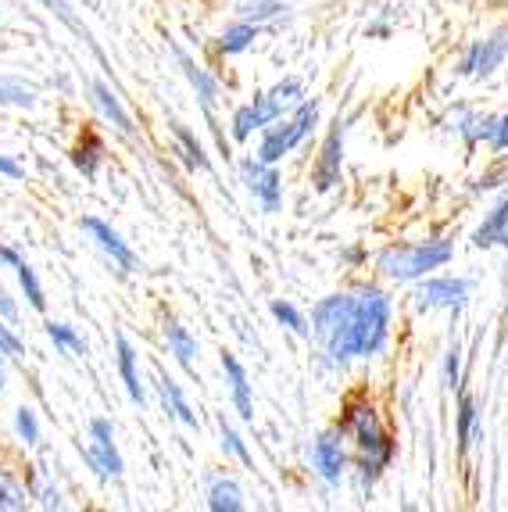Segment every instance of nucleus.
Segmentation results:
<instances>
[{
  "mask_svg": "<svg viewBox=\"0 0 508 512\" xmlns=\"http://www.w3.org/2000/svg\"><path fill=\"white\" fill-rule=\"evenodd\" d=\"M508 61V47H505V36L501 29L494 36H483V40H473L458 61V76L462 79H487L501 69Z\"/></svg>",
  "mask_w": 508,
  "mask_h": 512,
  "instance_id": "f8f14e48",
  "label": "nucleus"
},
{
  "mask_svg": "<svg viewBox=\"0 0 508 512\" xmlns=\"http://www.w3.org/2000/svg\"><path fill=\"white\" fill-rule=\"evenodd\" d=\"M319 119H322L319 97H305V101L297 104L290 115H283V119H276L272 126H265L262 133H258V147H254V154L269 165L287 162L290 154H294L297 147L305 144V140L315 133Z\"/></svg>",
  "mask_w": 508,
  "mask_h": 512,
  "instance_id": "39448f33",
  "label": "nucleus"
},
{
  "mask_svg": "<svg viewBox=\"0 0 508 512\" xmlns=\"http://www.w3.org/2000/svg\"><path fill=\"white\" fill-rule=\"evenodd\" d=\"M394 333V298L380 283H358L333 291L312 305L308 337L319 344V355L333 366L380 359Z\"/></svg>",
  "mask_w": 508,
  "mask_h": 512,
  "instance_id": "f257e3e1",
  "label": "nucleus"
},
{
  "mask_svg": "<svg viewBox=\"0 0 508 512\" xmlns=\"http://www.w3.org/2000/svg\"><path fill=\"white\" fill-rule=\"evenodd\" d=\"M79 230L86 233V237L94 240V248L101 251L104 258L111 262V269H119L122 276H129V273H136V251L129 248V240L122 237L111 222H104V219H97V215H86L83 222H79Z\"/></svg>",
  "mask_w": 508,
  "mask_h": 512,
  "instance_id": "9b49d317",
  "label": "nucleus"
},
{
  "mask_svg": "<svg viewBox=\"0 0 508 512\" xmlns=\"http://www.w3.org/2000/svg\"><path fill=\"white\" fill-rule=\"evenodd\" d=\"M219 444H222V452H226L229 459H237L240 466L254 470V455H251V448H247L244 434H240V430L226 419V412H219Z\"/></svg>",
  "mask_w": 508,
  "mask_h": 512,
  "instance_id": "bb28decb",
  "label": "nucleus"
},
{
  "mask_svg": "<svg viewBox=\"0 0 508 512\" xmlns=\"http://www.w3.org/2000/svg\"><path fill=\"white\" fill-rule=\"evenodd\" d=\"M444 129H448V133H455V137L462 140V144H466L469 151H476V147L487 144V137H491L494 115H483V111L466 108V104H458L455 111H448V119H444Z\"/></svg>",
  "mask_w": 508,
  "mask_h": 512,
  "instance_id": "f3484780",
  "label": "nucleus"
},
{
  "mask_svg": "<svg viewBox=\"0 0 508 512\" xmlns=\"http://www.w3.org/2000/svg\"><path fill=\"white\" fill-rule=\"evenodd\" d=\"M480 441H483L480 402H476V394H469L466 387H462V391H458V402H455V448H458V455H469Z\"/></svg>",
  "mask_w": 508,
  "mask_h": 512,
  "instance_id": "2eb2a0df",
  "label": "nucleus"
},
{
  "mask_svg": "<svg viewBox=\"0 0 508 512\" xmlns=\"http://www.w3.org/2000/svg\"><path fill=\"white\" fill-rule=\"evenodd\" d=\"M0 176H8V180H22V176H26V169H22L11 154H0Z\"/></svg>",
  "mask_w": 508,
  "mask_h": 512,
  "instance_id": "58836bf2",
  "label": "nucleus"
},
{
  "mask_svg": "<svg viewBox=\"0 0 508 512\" xmlns=\"http://www.w3.org/2000/svg\"><path fill=\"white\" fill-rule=\"evenodd\" d=\"M86 8H97V0H86Z\"/></svg>",
  "mask_w": 508,
  "mask_h": 512,
  "instance_id": "a18cd8bd",
  "label": "nucleus"
},
{
  "mask_svg": "<svg viewBox=\"0 0 508 512\" xmlns=\"http://www.w3.org/2000/svg\"><path fill=\"white\" fill-rule=\"evenodd\" d=\"M0 104H11V108H36V90L18 79H0Z\"/></svg>",
  "mask_w": 508,
  "mask_h": 512,
  "instance_id": "72a5a7b5",
  "label": "nucleus"
},
{
  "mask_svg": "<svg viewBox=\"0 0 508 512\" xmlns=\"http://www.w3.org/2000/svg\"><path fill=\"white\" fill-rule=\"evenodd\" d=\"M233 15L262 29H280L294 18V8L287 0H233Z\"/></svg>",
  "mask_w": 508,
  "mask_h": 512,
  "instance_id": "412c9836",
  "label": "nucleus"
},
{
  "mask_svg": "<svg viewBox=\"0 0 508 512\" xmlns=\"http://www.w3.org/2000/svg\"><path fill=\"white\" fill-rule=\"evenodd\" d=\"M204 505L212 512H244V491L240 484L229 473H212V477L204 480Z\"/></svg>",
  "mask_w": 508,
  "mask_h": 512,
  "instance_id": "393cba45",
  "label": "nucleus"
},
{
  "mask_svg": "<svg viewBox=\"0 0 508 512\" xmlns=\"http://www.w3.org/2000/svg\"><path fill=\"white\" fill-rule=\"evenodd\" d=\"M305 97H308L305 83L297 76H283L280 83H272L269 90L254 94L251 101L240 104V108L233 111V119H229V137H233V144H247L254 133H262L265 126H272L276 119L290 115Z\"/></svg>",
  "mask_w": 508,
  "mask_h": 512,
  "instance_id": "20e7f679",
  "label": "nucleus"
},
{
  "mask_svg": "<svg viewBox=\"0 0 508 512\" xmlns=\"http://www.w3.org/2000/svg\"><path fill=\"white\" fill-rule=\"evenodd\" d=\"M308 462H312V473L326 487H340L351 477V441L344 430L330 427L315 434L312 448H308Z\"/></svg>",
  "mask_w": 508,
  "mask_h": 512,
  "instance_id": "0eeeda50",
  "label": "nucleus"
},
{
  "mask_svg": "<svg viewBox=\"0 0 508 512\" xmlns=\"http://www.w3.org/2000/svg\"><path fill=\"white\" fill-rule=\"evenodd\" d=\"M40 4H43V8H47V11H51L54 18H58L61 26L72 29V33L79 36V40H86V43H90V47H94V40H90V29L83 26V18L76 15V8H72L68 0H40ZM94 51H97V47H94ZM97 58H101V51H97Z\"/></svg>",
  "mask_w": 508,
  "mask_h": 512,
  "instance_id": "7c9ffc66",
  "label": "nucleus"
},
{
  "mask_svg": "<svg viewBox=\"0 0 508 512\" xmlns=\"http://www.w3.org/2000/svg\"><path fill=\"white\" fill-rule=\"evenodd\" d=\"M11 427H15L18 441L26 444V448H36L40 444V416H36V409H29V405H18L15 416H11Z\"/></svg>",
  "mask_w": 508,
  "mask_h": 512,
  "instance_id": "473e14b6",
  "label": "nucleus"
},
{
  "mask_svg": "<svg viewBox=\"0 0 508 512\" xmlns=\"http://www.w3.org/2000/svg\"><path fill=\"white\" fill-rule=\"evenodd\" d=\"M473 298V280L469 276H444L430 273L423 280H415L412 305L415 312H437V308H448V312H462Z\"/></svg>",
  "mask_w": 508,
  "mask_h": 512,
  "instance_id": "1a4fd4ad",
  "label": "nucleus"
},
{
  "mask_svg": "<svg viewBox=\"0 0 508 512\" xmlns=\"http://www.w3.org/2000/svg\"><path fill=\"white\" fill-rule=\"evenodd\" d=\"M508 230V187L501 190V197L494 201L487 212H483L480 226L473 230V237H469V244H473L476 251H491V248H501V237H505Z\"/></svg>",
  "mask_w": 508,
  "mask_h": 512,
  "instance_id": "4be33fe9",
  "label": "nucleus"
},
{
  "mask_svg": "<svg viewBox=\"0 0 508 512\" xmlns=\"http://www.w3.org/2000/svg\"><path fill=\"white\" fill-rule=\"evenodd\" d=\"M262 36V26H254L247 18H233L219 36H215V54L219 58H237V54H247Z\"/></svg>",
  "mask_w": 508,
  "mask_h": 512,
  "instance_id": "a878e982",
  "label": "nucleus"
},
{
  "mask_svg": "<svg viewBox=\"0 0 508 512\" xmlns=\"http://www.w3.org/2000/svg\"><path fill=\"white\" fill-rule=\"evenodd\" d=\"M337 430H344L351 441V477L362 495H373V487L383 480V473L394 466L398 459V441L387 430L380 416V405L365 394H351L340 405V416L333 423Z\"/></svg>",
  "mask_w": 508,
  "mask_h": 512,
  "instance_id": "f03ea898",
  "label": "nucleus"
},
{
  "mask_svg": "<svg viewBox=\"0 0 508 512\" xmlns=\"http://www.w3.org/2000/svg\"><path fill=\"white\" fill-rule=\"evenodd\" d=\"M90 101H94V108L101 111V119L108 122L115 133H119L122 140H136V126H133V115L126 111V104H122V97L111 90L104 79H94L90 83Z\"/></svg>",
  "mask_w": 508,
  "mask_h": 512,
  "instance_id": "a211bd4d",
  "label": "nucleus"
},
{
  "mask_svg": "<svg viewBox=\"0 0 508 512\" xmlns=\"http://www.w3.org/2000/svg\"><path fill=\"white\" fill-rule=\"evenodd\" d=\"M154 394H158V402H161V412L165 416H172L179 423V427H187V430H197L201 427V419H197L194 405L187 402V391H183V384H179L176 376L169 373H154Z\"/></svg>",
  "mask_w": 508,
  "mask_h": 512,
  "instance_id": "4468645a",
  "label": "nucleus"
},
{
  "mask_svg": "<svg viewBox=\"0 0 508 512\" xmlns=\"http://www.w3.org/2000/svg\"><path fill=\"white\" fill-rule=\"evenodd\" d=\"M501 248H505V255H508V230H505V237H501ZM505 291H508V262H505Z\"/></svg>",
  "mask_w": 508,
  "mask_h": 512,
  "instance_id": "79ce46f5",
  "label": "nucleus"
},
{
  "mask_svg": "<svg viewBox=\"0 0 508 512\" xmlns=\"http://www.w3.org/2000/svg\"><path fill=\"white\" fill-rule=\"evenodd\" d=\"M219 366H222V376H226L229 402H233V409H237L240 423H254V387H251V376H247L244 362H240L237 355L222 351Z\"/></svg>",
  "mask_w": 508,
  "mask_h": 512,
  "instance_id": "dca6fc26",
  "label": "nucleus"
},
{
  "mask_svg": "<svg viewBox=\"0 0 508 512\" xmlns=\"http://www.w3.org/2000/svg\"><path fill=\"white\" fill-rule=\"evenodd\" d=\"M169 133H172V147H176L179 162L187 165L190 172H204V176H212V154L204 151L201 137H197L194 129L183 126L179 119H169Z\"/></svg>",
  "mask_w": 508,
  "mask_h": 512,
  "instance_id": "aec40b11",
  "label": "nucleus"
},
{
  "mask_svg": "<svg viewBox=\"0 0 508 512\" xmlns=\"http://www.w3.org/2000/svg\"><path fill=\"white\" fill-rule=\"evenodd\" d=\"M15 276H18V291H22L26 305L33 308V312H47V294H43V283H40V276H36L33 265L22 262L15 269Z\"/></svg>",
  "mask_w": 508,
  "mask_h": 512,
  "instance_id": "c85d7f7f",
  "label": "nucleus"
},
{
  "mask_svg": "<svg viewBox=\"0 0 508 512\" xmlns=\"http://www.w3.org/2000/svg\"><path fill=\"white\" fill-rule=\"evenodd\" d=\"M172 54H176V65H179V72L187 76L190 90L197 94V104H201L204 119L215 122V104H219V94H222L219 79L212 76V69H204V65L194 58V54L183 51V47H172Z\"/></svg>",
  "mask_w": 508,
  "mask_h": 512,
  "instance_id": "ddd939ff",
  "label": "nucleus"
},
{
  "mask_svg": "<svg viewBox=\"0 0 508 512\" xmlns=\"http://www.w3.org/2000/svg\"><path fill=\"white\" fill-rule=\"evenodd\" d=\"M501 36H505V47H508V26H505V29H501Z\"/></svg>",
  "mask_w": 508,
  "mask_h": 512,
  "instance_id": "c03bdc74",
  "label": "nucleus"
},
{
  "mask_svg": "<svg viewBox=\"0 0 508 512\" xmlns=\"http://www.w3.org/2000/svg\"><path fill=\"white\" fill-rule=\"evenodd\" d=\"M451 258H455V237L398 240L376 255V273L390 283H415L451 265Z\"/></svg>",
  "mask_w": 508,
  "mask_h": 512,
  "instance_id": "7ed1b4c3",
  "label": "nucleus"
},
{
  "mask_svg": "<svg viewBox=\"0 0 508 512\" xmlns=\"http://www.w3.org/2000/svg\"><path fill=\"white\" fill-rule=\"evenodd\" d=\"M269 312H272V319H276V323L283 326V330H290L294 337H308V316L294 305V301L276 298L269 305Z\"/></svg>",
  "mask_w": 508,
  "mask_h": 512,
  "instance_id": "c756f323",
  "label": "nucleus"
},
{
  "mask_svg": "<svg viewBox=\"0 0 508 512\" xmlns=\"http://www.w3.org/2000/svg\"><path fill=\"white\" fill-rule=\"evenodd\" d=\"M4 362H8V355H0V380H4V376H8V373H4Z\"/></svg>",
  "mask_w": 508,
  "mask_h": 512,
  "instance_id": "37998d69",
  "label": "nucleus"
},
{
  "mask_svg": "<svg viewBox=\"0 0 508 512\" xmlns=\"http://www.w3.org/2000/svg\"><path fill=\"white\" fill-rule=\"evenodd\" d=\"M26 262V258L18 255L15 248H8V244H4V248H0V265H8V269H18V265Z\"/></svg>",
  "mask_w": 508,
  "mask_h": 512,
  "instance_id": "a19ab883",
  "label": "nucleus"
},
{
  "mask_svg": "<svg viewBox=\"0 0 508 512\" xmlns=\"http://www.w3.org/2000/svg\"><path fill=\"white\" fill-rule=\"evenodd\" d=\"M348 115H337L326 129V137L319 144V154L312 162V190L315 194H330L340 187V176H344V147H348Z\"/></svg>",
  "mask_w": 508,
  "mask_h": 512,
  "instance_id": "6e6552de",
  "label": "nucleus"
},
{
  "mask_svg": "<svg viewBox=\"0 0 508 512\" xmlns=\"http://www.w3.org/2000/svg\"><path fill=\"white\" fill-rule=\"evenodd\" d=\"M79 455L97 480H122V473H126V459H122L119 441H115V427L104 416H94L86 423V448H79Z\"/></svg>",
  "mask_w": 508,
  "mask_h": 512,
  "instance_id": "423d86ee",
  "label": "nucleus"
},
{
  "mask_svg": "<svg viewBox=\"0 0 508 512\" xmlns=\"http://www.w3.org/2000/svg\"><path fill=\"white\" fill-rule=\"evenodd\" d=\"M365 262H369V251H365L362 244H351V248L340 251V265H344V269H362Z\"/></svg>",
  "mask_w": 508,
  "mask_h": 512,
  "instance_id": "4c0bfd02",
  "label": "nucleus"
},
{
  "mask_svg": "<svg viewBox=\"0 0 508 512\" xmlns=\"http://www.w3.org/2000/svg\"><path fill=\"white\" fill-rule=\"evenodd\" d=\"M68 162H72V169H76L83 180H97L104 162H108V147H104V140L97 137V133H83V137L72 144V151H68Z\"/></svg>",
  "mask_w": 508,
  "mask_h": 512,
  "instance_id": "b1692460",
  "label": "nucleus"
},
{
  "mask_svg": "<svg viewBox=\"0 0 508 512\" xmlns=\"http://www.w3.org/2000/svg\"><path fill=\"white\" fill-rule=\"evenodd\" d=\"M444 387L448 391H462L466 387V351H462L458 341H451L448 351H444Z\"/></svg>",
  "mask_w": 508,
  "mask_h": 512,
  "instance_id": "2f4dec72",
  "label": "nucleus"
},
{
  "mask_svg": "<svg viewBox=\"0 0 508 512\" xmlns=\"http://www.w3.org/2000/svg\"><path fill=\"white\" fill-rule=\"evenodd\" d=\"M0 355H8V359H22L26 355V344L8 326V319H0Z\"/></svg>",
  "mask_w": 508,
  "mask_h": 512,
  "instance_id": "f704fd0d",
  "label": "nucleus"
},
{
  "mask_svg": "<svg viewBox=\"0 0 508 512\" xmlns=\"http://www.w3.org/2000/svg\"><path fill=\"white\" fill-rule=\"evenodd\" d=\"M0 319H8V323H18V305L11 301V294L0 287Z\"/></svg>",
  "mask_w": 508,
  "mask_h": 512,
  "instance_id": "ea45409f",
  "label": "nucleus"
},
{
  "mask_svg": "<svg viewBox=\"0 0 508 512\" xmlns=\"http://www.w3.org/2000/svg\"><path fill=\"white\" fill-rule=\"evenodd\" d=\"M115 366H119L122 387H126L129 402L147 405V387H144V376H140V355H136L133 341H129L122 330L115 333Z\"/></svg>",
  "mask_w": 508,
  "mask_h": 512,
  "instance_id": "6ab92c4d",
  "label": "nucleus"
},
{
  "mask_svg": "<svg viewBox=\"0 0 508 512\" xmlns=\"http://www.w3.org/2000/svg\"><path fill=\"white\" fill-rule=\"evenodd\" d=\"M487 147H491V154L508 151V111L505 115H494V129H491V137H487Z\"/></svg>",
  "mask_w": 508,
  "mask_h": 512,
  "instance_id": "c9c22d12",
  "label": "nucleus"
},
{
  "mask_svg": "<svg viewBox=\"0 0 508 512\" xmlns=\"http://www.w3.org/2000/svg\"><path fill=\"white\" fill-rule=\"evenodd\" d=\"M43 333H47V341H51L58 351H68V355H86V337L72 323H58V319H51V323L43 326Z\"/></svg>",
  "mask_w": 508,
  "mask_h": 512,
  "instance_id": "cd10ccee",
  "label": "nucleus"
},
{
  "mask_svg": "<svg viewBox=\"0 0 508 512\" xmlns=\"http://www.w3.org/2000/svg\"><path fill=\"white\" fill-rule=\"evenodd\" d=\"M161 341H165V351H169L179 366L187 369V373H194L197 355H201V344H197V337L187 330V326L179 323V319L165 316V323H161Z\"/></svg>",
  "mask_w": 508,
  "mask_h": 512,
  "instance_id": "5701e85b",
  "label": "nucleus"
},
{
  "mask_svg": "<svg viewBox=\"0 0 508 512\" xmlns=\"http://www.w3.org/2000/svg\"><path fill=\"white\" fill-rule=\"evenodd\" d=\"M22 505H26L22 487H15L4 473H0V509H22Z\"/></svg>",
  "mask_w": 508,
  "mask_h": 512,
  "instance_id": "e433bc0d",
  "label": "nucleus"
},
{
  "mask_svg": "<svg viewBox=\"0 0 508 512\" xmlns=\"http://www.w3.org/2000/svg\"><path fill=\"white\" fill-rule=\"evenodd\" d=\"M240 180H244L247 194L258 201V208H262L265 215H276L283 208L287 190H283L280 165H269V162H262L258 154H247V158H240Z\"/></svg>",
  "mask_w": 508,
  "mask_h": 512,
  "instance_id": "9d476101",
  "label": "nucleus"
}]
</instances>
